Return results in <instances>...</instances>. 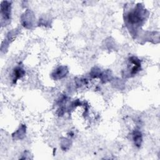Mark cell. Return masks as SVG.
I'll return each mask as SVG.
<instances>
[{
	"label": "cell",
	"mask_w": 160,
	"mask_h": 160,
	"mask_svg": "<svg viewBox=\"0 0 160 160\" xmlns=\"http://www.w3.org/2000/svg\"><path fill=\"white\" fill-rule=\"evenodd\" d=\"M11 3L8 1H4L1 6V14L2 21H9L11 18Z\"/></svg>",
	"instance_id": "obj_1"
},
{
	"label": "cell",
	"mask_w": 160,
	"mask_h": 160,
	"mask_svg": "<svg viewBox=\"0 0 160 160\" xmlns=\"http://www.w3.org/2000/svg\"><path fill=\"white\" fill-rule=\"evenodd\" d=\"M68 72V71L66 67L60 66L55 70V71L52 74V76L54 77L55 79H59L66 76Z\"/></svg>",
	"instance_id": "obj_2"
},
{
	"label": "cell",
	"mask_w": 160,
	"mask_h": 160,
	"mask_svg": "<svg viewBox=\"0 0 160 160\" xmlns=\"http://www.w3.org/2000/svg\"><path fill=\"white\" fill-rule=\"evenodd\" d=\"M132 139L134 142V144L137 147H139L142 142V134L139 131L136 130L132 133Z\"/></svg>",
	"instance_id": "obj_3"
},
{
	"label": "cell",
	"mask_w": 160,
	"mask_h": 160,
	"mask_svg": "<svg viewBox=\"0 0 160 160\" xmlns=\"http://www.w3.org/2000/svg\"><path fill=\"white\" fill-rule=\"evenodd\" d=\"M25 74L24 70L20 68V67H17L14 69L13 71V81L14 82H16V81L18 79L22 78Z\"/></svg>",
	"instance_id": "obj_4"
}]
</instances>
